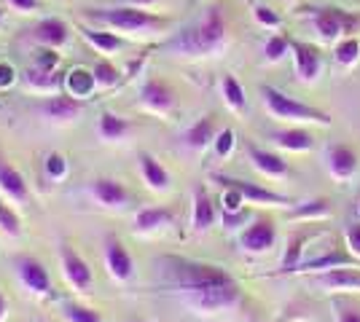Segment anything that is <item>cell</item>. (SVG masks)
Masks as SVG:
<instances>
[{"instance_id":"2e32d148","label":"cell","mask_w":360,"mask_h":322,"mask_svg":"<svg viewBox=\"0 0 360 322\" xmlns=\"http://www.w3.org/2000/svg\"><path fill=\"white\" fill-rule=\"evenodd\" d=\"M328 169L333 177L349 180L358 169V156L349 145H330L328 148Z\"/></svg>"},{"instance_id":"44dd1931","label":"cell","mask_w":360,"mask_h":322,"mask_svg":"<svg viewBox=\"0 0 360 322\" xmlns=\"http://www.w3.org/2000/svg\"><path fill=\"white\" fill-rule=\"evenodd\" d=\"M97 132H100V137L108 140V142H116V140H124L132 132V123L127 121L124 116H119V113L103 110V113H100V123H97Z\"/></svg>"},{"instance_id":"7dc6e473","label":"cell","mask_w":360,"mask_h":322,"mask_svg":"<svg viewBox=\"0 0 360 322\" xmlns=\"http://www.w3.org/2000/svg\"><path fill=\"white\" fill-rule=\"evenodd\" d=\"M6 317V298H3V293H0V320Z\"/></svg>"},{"instance_id":"8992f818","label":"cell","mask_w":360,"mask_h":322,"mask_svg":"<svg viewBox=\"0 0 360 322\" xmlns=\"http://www.w3.org/2000/svg\"><path fill=\"white\" fill-rule=\"evenodd\" d=\"M25 41H30L41 48H62L70 41V27H68V22H62L57 16H49L27 30Z\"/></svg>"},{"instance_id":"8d00e7d4","label":"cell","mask_w":360,"mask_h":322,"mask_svg":"<svg viewBox=\"0 0 360 322\" xmlns=\"http://www.w3.org/2000/svg\"><path fill=\"white\" fill-rule=\"evenodd\" d=\"M296 217H320V215H328V201L326 199H315V201H307L293 210Z\"/></svg>"},{"instance_id":"9a60e30c","label":"cell","mask_w":360,"mask_h":322,"mask_svg":"<svg viewBox=\"0 0 360 322\" xmlns=\"http://www.w3.org/2000/svg\"><path fill=\"white\" fill-rule=\"evenodd\" d=\"M78 32L81 38L89 43L91 48H97L100 54H116L127 46V41L116 35L113 30H97V27H86V25H78Z\"/></svg>"},{"instance_id":"cb8c5ba5","label":"cell","mask_w":360,"mask_h":322,"mask_svg":"<svg viewBox=\"0 0 360 322\" xmlns=\"http://www.w3.org/2000/svg\"><path fill=\"white\" fill-rule=\"evenodd\" d=\"M317 282L330 288V290H342V288H358L360 290V271L358 269H328L323 276H317Z\"/></svg>"},{"instance_id":"f6af8a7d","label":"cell","mask_w":360,"mask_h":322,"mask_svg":"<svg viewBox=\"0 0 360 322\" xmlns=\"http://www.w3.org/2000/svg\"><path fill=\"white\" fill-rule=\"evenodd\" d=\"M16 81V70L11 65H6V62H0V89H6V86H11Z\"/></svg>"},{"instance_id":"7402d4cb","label":"cell","mask_w":360,"mask_h":322,"mask_svg":"<svg viewBox=\"0 0 360 322\" xmlns=\"http://www.w3.org/2000/svg\"><path fill=\"white\" fill-rule=\"evenodd\" d=\"M248 154H250V161L255 164V169H261L264 175H271V177L288 175V161L283 156L271 154V151H264V148H255V145L248 148Z\"/></svg>"},{"instance_id":"d590c367","label":"cell","mask_w":360,"mask_h":322,"mask_svg":"<svg viewBox=\"0 0 360 322\" xmlns=\"http://www.w3.org/2000/svg\"><path fill=\"white\" fill-rule=\"evenodd\" d=\"M0 229L6 231V234H11V236H19V234H22V226H19L16 213L8 204H3V201H0Z\"/></svg>"},{"instance_id":"ab89813d","label":"cell","mask_w":360,"mask_h":322,"mask_svg":"<svg viewBox=\"0 0 360 322\" xmlns=\"http://www.w3.org/2000/svg\"><path fill=\"white\" fill-rule=\"evenodd\" d=\"M46 172L54 177V180H62L65 175H68V161H65V156L62 154H51L46 159Z\"/></svg>"},{"instance_id":"7c38bea8","label":"cell","mask_w":360,"mask_h":322,"mask_svg":"<svg viewBox=\"0 0 360 322\" xmlns=\"http://www.w3.org/2000/svg\"><path fill=\"white\" fill-rule=\"evenodd\" d=\"M62 269H65V276H68V282L78 288V290H86L91 285V269L89 263L84 261L78 253H75L73 247L62 245Z\"/></svg>"},{"instance_id":"4fadbf2b","label":"cell","mask_w":360,"mask_h":322,"mask_svg":"<svg viewBox=\"0 0 360 322\" xmlns=\"http://www.w3.org/2000/svg\"><path fill=\"white\" fill-rule=\"evenodd\" d=\"M274 242H277V229H274L271 220H255L253 226L242 231V236H240V245L245 247V250H250V253H264V250H269Z\"/></svg>"},{"instance_id":"7bdbcfd3","label":"cell","mask_w":360,"mask_h":322,"mask_svg":"<svg viewBox=\"0 0 360 322\" xmlns=\"http://www.w3.org/2000/svg\"><path fill=\"white\" fill-rule=\"evenodd\" d=\"M8 6L19 11V14H32V11H38V0H8Z\"/></svg>"},{"instance_id":"5b68a950","label":"cell","mask_w":360,"mask_h":322,"mask_svg":"<svg viewBox=\"0 0 360 322\" xmlns=\"http://www.w3.org/2000/svg\"><path fill=\"white\" fill-rule=\"evenodd\" d=\"M312 25L320 32L323 41H336L347 32H352L360 25V19L355 14H349L345 8H336V6H323L312 11Z\"/></svg>"},{"instance_id":"ffe728a7","label":"cell","mask_w":360,"mask_h":322,"mask_svg":"<svg viewBox=\"0 0 360 322\" xmlns=\"http://www.w3.org/2000/svg\"><path fill=\"white\" fill-rule=\"evenodd\" d=\"M91 194L97 196L100 204H105V207H121L124 201L129 199V194H127L124 183L116 180V177H100V180H94Z\"/></svg>"},{"instance_id":"3957f363","label":"cell","mask_w":360,"mask_h":322,"mask_svg":"<svg viewBox=\"0 0 360 322\" xmlns=\"http://www.w3.org/2000/svg\"><path fill=\"white\" fill-rule=\"evenodd\" d=\"M84 16L94 25H103L113 32L124 35H148V32L167 30L172 22L167 16L150 14L146 8L135 6H108V8H84Z\"/></svg>"},{"instance_id":"277c9868","label":"cell","mask_w":360,"mask_h":322,"mask_svg":"<svg viewBox=\"0 0 360 322\" xmlns=\"http://www.w3.org/2000/svg\"><path fill=\"white\" fill-rule=\"evenodd\" d=\"M261 94H264V105L269 107V113L271 116H277V119L315 121V123H323V126H328L330 123L328 113H323V110H317V107H312V105H304V102H299V100H293V97L283 94L280 89L261 86Z\"/></svg>"},{"instance_id":"d6986e66","label":"cell","mask_w":360,"mask_h":322,"mask_svg":"<svg viewBox=\"0 0 360 322\" xmlns=\"http://www.w3.org/2000/svg\"><path fill=\"white\" fill-rule=\"evenodd\" d=\"M215 180L221 185H229V188H237L245 199L250 201H274V204H290V199L274 194V191H266V188H258L253 183H245V180H234V177H224V175H215Z\"/></svg>"},{"instance_id":"30bf717a","label":"cell","mask_w":360,"mask_h":322,"mask_svg":"<svg viewBox=\"0 0 360 322\" xmlns=\"http://www.w3.org/2000/svg\"><path fill=\"white\" fill-rule=\"evenodd\" d=\"M290 51H293V60H296V76H299L304 83L317 81L320 70H323L320 51H317L312 43H304V41H290Z\"/></svg>"},{"instance_id":"ba28073f","label":"cell","mask_w":360,"mask_h":322,"mask_svg":"<svg viewBox=\"0 0 360 322\" xmlns=\"http://www.w3.org/2000/svg\"><path fill=\"white\" fill-rule=\"evenodd\" d=\"M41 116L51 119V121H73L84 113V100L81 97H73V94H51L46 97L44 102L38 105Z\"/></svg>"},{"instance_id":"60d3db41","label":"cell","mask_w":360,"mask_h":322,"mask_svg":"<svg viewBox=\"0 0 360 322\" xmlns=\"http://www.w3.org/2000/svg\"><path fill=\"white\" fill-rule=\"evenodd\" d=\"M242 201H245V196H242L240 191L226 185V194H224V210H226V215L242 213Z\"/></svg>"},{"instance_id":"e0dca14e","label":"cell","mask_w":360,"mask_h":322,"mask_svg":"<svg viewBox=\"0 0 360 322\" xmlns=\"http://www.w3.org/2000/svg\"><path fill=\"white\" fill-rule=\"evenodd\" d=\"M218 137V123H215V116H205V119H199L196 123H191L188 129H186V145L191 148V151H205L210 142H215Z\"/></svg>"},{"instance_id":"5bb4252c","label":"cell","mask_w":360,"mask_h":322,"mask_svg":"<svg viewBox=\"0 0 360 322\" xmlns=\"http://www.w3.org/2000/svg\"><path fill=\"white\" fill-rule=\"evenodd\" d=\"M25 86L35 94H60L65 89V76H60L57 70H44V67H35L25 73Z\"/></svg>"},{"instance_id":"bcb514c9","label":"cell","mask_w":360,"mask_h":322,"mask_svg":"<svg viewBox=\"0 0 360 322\" xmlns=\"http://www.w3.org/2000/svg\"><path fill=\"white\" fill-rule=\"evenodd\" d=\"M159 0H116V6H135V8H150Z\"/></svg>"},{"instance_id":"ac0fdd59","label":"cell","mask_w":360,"mask_h":322,"mask_svg":"<svg viewBox=\"0 0 360 322\" xmlns=\"http://www.w3.org/2000/svg\"><path fill=\"white\" fill-rule=\"evenodd\" d=\"M0 191H6V194L16 201L30 199V191H27V183H25L22 172H19L14 164L3 161V159H0Z\"/></svg>"},{"instance_id":"8fae6325","label":"cell","mask_w":360,"mask_h":322,"mask_svg":"<svg viewBox=\"0 0 360 322\" xmlns=\"http://www.w3.org/2000/svg\"><path fill=\"white\" fill-rule=\"evenodd\" d=\"M105 263H108V271L116 276L119 282H127L132 276V271H135L132 255L127 253V247L121 245L116 236H108L105 239Z\"/></svg>"},{"instance_id":"74e56055","label":"cell","mask_w":360,"mask_h":322,"mask_svg":"<svg viewBox=\"0 0 360 322\" xmlns=\"http://www.w3.org/2000/svg\"><path fill=\"white\" fill-rule=\"evenodd\" d=\"M60 48H38L35 51V67H44V70H57V65H60V54H57Z\"/></svg>"},{"instance_id":"9c48e42d","label":"cell","mask_w":360,"mask_h":322,"mask_svg":"<svg viewBox=\"0 0 360 322\" xmlns=\"http://www.w3.org/2000/svg\"><path fill=\"white\" fill-rule=\"evenodd\" d=\"M16 274L22 279V285L35 295H49L51 293V276L44 269V263L30 258V255L16 258Z\"/></svg>"},{"instance_id":"484cf974","label":"cell","mask_w":360,"mask_h":322,"mask_svg":"<svg viewBox=\"0 0 360 322\" xmlns=\"http://www.w3.org/2000/svg\"><path fill=\"white\" fill-rule=\"evenodd\" d=\"M65 89L73 94V97H89L94 89H97V83H94V73L91 70H84V67H75L70 70L68 76H65Z\"/></svg>"},{"instance_id":"603a6c76","label":"cell","mask_w":360,"mask_h":322,"mask_svg":"<svg viewBox=\"0 0 360 322\" xmlns=\"http://www.w3.org/2000/svg\"><path fill=\"white\" fill-rule=\"evenodd\" d=\"M212 223H215V207H212L207 191L199 185L194 191V229L207 231Z\"/></svg>"},{"instance_id":"83f0119b","label":"cell","mask_w":360,"mask_h":322,"mask_svg":"<svg viewBox=\"0 0 360 322\" xmlns=\"http://www.w3.org/2000/svg\"><path fill=\"white\" fill-rule=\"evenodd\" d=\"M221 92H224L226 105L231 107V110L242 113V110L248 107V97H245V89H242V83L234 76H231V73H226V76L221 78Z\"/></svg>"},{"instance_id":"c3c4849f","label":"cell","mask_w":360,"mask_h":322,"mask_svg":"<svg viewBox=\"0 0 360 322\" xmlns=\"http://www.w3.org/2000/svg\"><path fill=\"white\" fill-rule=\"evenodd\" d=\"M3 19H6V11H3V8H0V27H3Z\"/></svg>"},{"instance_id":"836d02e7","label":"cell","mask_w":360,"mask_h":322,"mask_svg":"<svg viewBox=\"0 0 360 322\" xmlns=\"http://www.w3.org/2000/svg\"><path fill=\"white\" fill-rule=\"evenodd\" d=\"M288 51H290V38H285V35H271L269 41H266V46H264V57L269 62H280Z\"/></svg>"},{"instance_id":"52a82bcc","label":"cell","mask_w":360,"mask_h":322,"mask_svg":"<svg viewBox=\"0 0 360 322\" xmlns=\"http://www.w3.org/2000/svg\"><path fill=\"white\" fill-rule=\"evenodd\" d=\"M140 102L143 107H148L159 116H167L175 110V92L169 89V83L162 78H148L140 89Z\"/></svg>"},{"instance_id":"f546056e","label":"cell","mask_w":360,"mask_h":322,"mask_svg":"<svg viewBox=\"0 0 360 322\" xmlns=\"http://www.w3.org/2000/svg\"><path fill=\"white\" fill-rule=\"evenodd\" d=\"M91 73H94V83H97V89H113V86L121 81V70L113 65V62H108V60L97 62Z\"/></svg>"},{"instance_id":"f1b7e54d","label":"cell","mask_w":360,"mask_h":322,"mask_svg":"<svg viewBox=\"0 0 360 322\" xmlns=\"http://www.w3.org/2000/svg\"><path fill=\"white\" fill-rule=\"evenodd\" d=\"M172 220V213L167 210V207H146V210H140L135 217V226L140 231H153L159 229V226H165Z\"/></svg>"},{"instance_id":"4dcf8cb0","label":"cell","mask_w":360,"mask_h":322,"mask_svg":"<svg viewBox=\"0 0 360 322\" xmlns=\"http://www.w3.org/2000/svg\"><path fill=\"white\" fill-rule=\"evenodd\" d=\"M65 322H105L103 314L91 307H81V304H68L65 311H62Z\"/></svg>"},{"instance_id":"6da1fadb","label":"cell","mask_w":360,"mask_h":322,"mask_svg":"<svg viewBox=\"0 0 360 322\" xmlns=\"http://www.w3.org/2000/svg\"><path fill=\"white\" fill-rule=\"evenodd\" d=\"M226 43H229V19L224 6L212 3L199 22L178 32L172 41H167L165 48L178 57H212L224 51Z\"/></svg>"},{"instance_id":"f35d334b","label":"cell","mask_w":360,"mask_h":322,"mask_svg":"<svg viewBox=\"0 0 360 322\" xmlns=\"http://www.w3.org/2000/svg\"><path fill=\"white\" fill-rule=\"evenodd\" d=\"M234 140H237V135H234V129H224V132H218V137H215V154L218 156H229L231 151H234Z\"/></svg>"},{"instance_id":"e575fe53","label":"cell","mask_w":360,"mask_h":322,"mask_svg":"<svg viewBox=\"0 0 360 322\" xmlns=\"http://www.w3.org/2000/svg\"><path fill=\"white\" fill-rule=\"evenodd\" d=\"M253 16H255V22H258L261 27H269V30H277V27L283 25L280 14H277L274 8H269V6H255Z\"/></svg>"},{"instance_id":"ee69618b","label":"cell","mask_w":360,"mask_h":322,"mask_svg":"<svg viewBox=\"0 0 360 322\" xmlns=\"http://www.w3.org/2000/svg\"><path fill=\"white\" fill-rule=\"evenodd\" d=\"M347 242H349V250L360 258V223L347 229Z\"/></svg>"},{"instance_id":"1f68e13d","label":"cell","mask_w":360,"mask_h":322,"mask_svg":"<svg viewBox=\"0 0 360 322\" xmlns=\"http://www.w3.org/2000/svg\"><path fill=\"white\" fill-rule=\"evenodd\" d=\"M355 263V258H349L345 253H328L323 258H312V261L301 263V271H315V269H326V266H349Z\"/></svg>"},{"instance_id":"d4e9b609","label":"cell","mask_w":360,"mask_h":322,"mask_svg":"<svg viewBox=\"0 0 360 322\" xmlns=\"http://www.w3.org/2000/svg\"><path fill=\"white\" fill-rule=\"evenodd\" d=\"M271 140L280 145V148H285V151H309L312 148V135L309 132H304V129H280V132H274Z\"/></svg>"},{"instance_id":"4316f807","label":"cell","mask_w":360,"mask_h":322,"mask_svg":"<svg viewBox=\"0 0 360 322\" xmlns=\"http://www.w3.org/2000/svg\"><path fill=\"white\" fill-rule=\"evenodd\" d=\"M140 169H143V177H146V183H148L150 188H156V191L169 188V175H167V169L150 154H140Z\"/></svg>"},{"instance_id":"b9f144b4","label":"cell","mask_w":360,"mask_h":322,"mask_svg":"<svg viewBox=\"0 0 360 322\" xmlns=\"http://www.w3.org/2000/svg\"><path fill=\"white\" fill-rule=\"evenodd\" d=\"M336 307V317H339V322H360V309L352 307V304H333Z\"/></svg>"},{"instance_id":"7a4b0ae2","label":"cell","mask_w":360,"mask_h":322,"mask_svg":"<svg viewBox=\"0 0 360 322\" xmlns=\"http://www.w3.org/2000/svg\"><path fill=\"white\" fill-rule=\"evenodd\" d=\"M167 282L175 285L180 290H186V295L191 298L196 293H207L215 288H226V285H234V279L229 271H224L221 266H212V263H199V261H186V258H165Z\"/></svg>"},{"instance_id":"d6a6232c","label":"cell","mask_w":360,"mask_h":322,"mask_svg":"<svg viewBox=\"0 0 360 322\" xmlns=\"http://www.w3.org/2000/svg\"><path fill=\"white\" fill-rule=\"evenodd\" d=\"M336 62L342 65V67H349V65H355L360 60V41L358 38H345L339 46H336Z\"/></svg>"}]
</instances>
